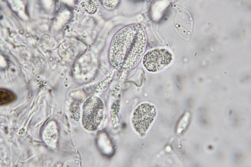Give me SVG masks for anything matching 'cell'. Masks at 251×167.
Listing matches in <instances>:
<instances>
[{"instance_id":"obj_1","label":"cell","mask_w":251,"mask_h":167,"mask_svg":"<svg viewBox=\"0 0 251 167\" xmlns=\"http://www.w3.org/2000/svg\"><path fill=\"white\" fill-rule=\"evenodd\" d=\"M147 38L143 25L137 24L122 28L116 34L109 48V61L119 70L128 71L139 63L145 50Z\"/></svg>"},{"instance_id":"obj_2","label":"cell","mask_w":251,"mask_h":167,"mask_svg":"<svg viewBox=\"0 0 251 167\" xmlns=\"http://www.w3.org/2000/svg\"><path fill=\"white\" fill-rule=\"evenodd\" d=\"M104 105L99 98L92 96L85 102L83 107L82 119L84 127L89 131L97 129L102 120Z\"/></svg>"},{"instance_id":"obj_3","label":"cell","mask_w":251,"mask_h":167,"mask_svg":"<svg viewBox=\"0 0 251 167\" xmlns=\"http://www.w3.org/2000/svg\"><path fill=\"white\" fill-rule=\"evenodd\" d=\"M156 110L150 103H143L136 108L133 114L132 123L139 134H143L147 130L156 116Z\"/></svg>"},{"instance_id":"obj_4","label":"cell","mask_w":251,"mask_h":167,"mask_svg":"<svg viewBox=\"0 0 251 167\" xmlns=\"http://www.w3.org/2000/svg\"><path fill=\"white\" fill-rule=\"evenodd\" d=\"M172 59L171 53L164 49H156L147 52L142 60L143 65L147 71L156 72L168 65Z\"/></svg>"},{"instance_id":"obj_5","label":"cell","mask_w":251,"mask_h":167,"mask_svg":"<svg viewBox=\"0 0 251 167\" xmlns=\"http://www.w3.org/2000/svg\"><path fill=\"white\" fill-rule=\"evenodd\" d=\"M78 3L82 10L89 14H95L99 7L98 0H79Z\"/></svg>"},{"instance_id":"obj_6","label":"cell","mask_w":251,"mask_h":167,"mask_svg":"<svg viewBox=\"0 0 251 167\" xmlns=\"http://www.w3.org/2000/svg\"><path fill=\"white\" fill-rule=\"evenodd\" d=\"M0 105H4L10 103L16 99L15 95L12 92L7 90H0Z\"/></svg>"},{"instance_id":"obj_7","label":"cell","mask_w":251,"mask_h":167,"mask_svg":"<svg viewBox=\"0 0 251 167\" xmlns=\"http://www.w3.org/2000/svg\"><path fill=\"white\" fill-rule=\"evenodd\" d=\"M103 1V4L105 7L111 10L115 8L118 3L117 0H104Z\"/></svg>"},{"instance_id":"obj_8","label":"cell","mask_w":251,"mask_h":167,"mask_svg":"<svg viewBox=\"0 0 251 167\" xmlns=\"http://www.w3.org/2000/svg\"><path fill=\"white\" fill-rule=\"evenodd\" d=\"M239 132H240V131H239Z\"/></svg>"},{"instance_id":"obj_9","label":"cell","mask_w":251,"mask_h":167,"mask_svg":"<svg viewBox=\"0 0 251 167\" xmlns=\"http://www.w3.org/2000/svg\"><path fill=\"white\" fill-rule=\"evenodd\" d=\"M232 140V139H231V140Z\"/></svg>"},{"instance_id":"obj_10","label":"cell","mask_w":251,"mask_h":167,"mask_svg":"<svg viewBox=\"0 0 251 167\" xmlns=\"http://www.w3.org/2000/svg\"><path fill=\"white\" fill-rule=\"evenodd\" d=\"M224 146H225V145H224Z\"/></svg>"}]
</instances>
